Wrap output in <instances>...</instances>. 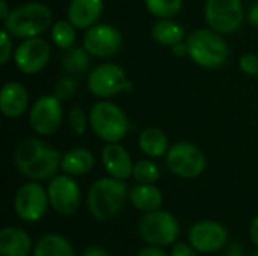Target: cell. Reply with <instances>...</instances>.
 <instances>
[{
    "label": "cell",
    "instance_id": "obj_1",
    "mask_svg": "<svg viewBox=\"0 0 258 256\" xmlns=\"http://www.w3.org/2000/svg\"><path fill=\"white\" fill-rule=\"evenodd\" d=\"M60 163V152L35 137L24 139L15 149V164L18 170L33 181L54 177Z\"/></svg>",
    "mask_w": 258,
    "mask_h": 256
},
{
    "label": "cell",
    "instance_id": "obj_2",
    "mask_svg": "<svg viewBox=\"0 0 258 256\" xmlns=\"http://www.w3.org/2000/svg\"><path fill=\"white\" fill-rule=\"evenodd\" d=\"M127 196L130 195L122 180L100 178L88 192V207L94 219L109 220L121 211Z\"/></svg>",
    "mask_w": 258,
    "mask_h": 256
},
{
    "label": "cell",
    "instance_id": "obj_3",
    "mask_svg": "<svg viewBox=\"0 0 258 256\" xmlns=\"http://www.w3.org/2000/svg\"><path fill=\"white\" fill-rule=\"evenodd\" d=\"M51 18L53 14L47 5L30 2L12 9L3 21V29L15 38H33L48 30Z\"/></svg>",
    "mask_w": 258,
    "mask_h": 256
},
{
    "label": "cell",
    "instance_id": "obj_4",
    "mask_svg": "<svg viewBox=\"0 0 258 256\" xmlns=\"http://www.w3.org/2000/svg\"><path fill=\"white\" fill-rule=\"evenodd\" d=\"M187 56L200 66L218 68L228 59V45L213 29H200L187 36Z\"/></svg>",
    "mask_w": 258,
    "mask_h": 256
},
{
    "label": "cell",
    "instance_id": "obj_5",
    "mask_svg": "<svg viewBox=\"0 0 258 256\" xmlns=\"http://www.w3.org/2000/svg\"><path fill=\"white\" fill-rule=\"evenodd\" d=\"M89 124L95 136L107 143L119 142L130 130V122L124 110L110 101H98L92 106Z\"/></svg>",
    "mask_w": 258,
    "mask_h": 256
},
{
    "label": "cell",
    "instance_id": "obj_6",
    "mask_svg": "<svg viewBox=\"0 0 258 256\" xmlns=\"http://www.w3.org/2000/svg\"><path fill=\"white\" fill-rule=\"evenodd\" d=\"M180 232L177 219L165 210L145 213L139 222V235L153 246L172 244Z\"/></svg>",
    "mask_w": 258,
    "mask_h": 256
},
{
    "label": "cell",
    "instance_id": "obj_7",
    "mask_svg": "<svg viewBox=\"0 0 258 256\" xmlns=\"http://www.w3.org/2000/svg\"><path fill=\"white\" fill-rule=\"evenodd\" d=\"M88 88L91 94L100 98L118 95L133 89L124 69L116 63H101L95 66L88 75Z\"/></svg>",
    "mask_w": 258,
    "mask_h": 256
},
{
    "label": "cell",
    "instance_id": "obj_8",
    "mask_svg": "<svg viewBox=\"0 0 258 256\" xmlns=\"http://www.w3.org/2000/svg\"><path fill=\"white\" fill-rule=\"evenodd\" d=\"M166 164L172 174L181 178H197L204 172L207 160L198 146L181 142L169 148L166 152Z\"/></svg>",
    "mask_w": 258,
    "mask_h": 256
},
{
    "label": "cell",
    "instance_id": "obj_9",
    "mask_svg": "<svg viewBox=\"0 0 258 256\" xmlns=\"http://www.w3.org/2000/svg\"><path fill=\"white\" fill-rule=\"evenodd\" d=\"M206 21L218 33H233L243 21L242 0H207Z\"/></svg>",
    "mask_w": 258,
    "mask_h": 256
},
{
    "label": "cell",
    "instance_id": "obj_10",
    "mask_svg": "<svg viewBox=\"0 0 258 256\" xmlns=\"http://www.w3.org/2000/svg\"><path fill=\"white\" fill-rule=\"evenodd\" d=\"M29 122L35 133L50 136L56 133L62 124V104L56 95H44L38 98L29 113Z\"/></svg>",
    "mask_w": 258,
    "mask_h": 256
},
{
    "label": "cell",
    "instance_id": "obj_11",
    "mask_svg": "<svg viewBox=\"0 0 258 256\" xmlns=\"http://www.w3.org/2000/svg\"><path fill=\"white\" fill-rule=\"evenodd\" d=\"M48 192L38 183L21 186L15 196V213L24 222H38L47 211Z\"/></svg>",
    "mask_w": 258,
    "mask_h": 256
},
{
    "label": "cell",
    "instance_id": "obj_12",
    "mask_svg": "<svg viewBox=\"0 0 258 256\" xmlns=\"http://www.w3.org/2000/svg\"><path fill=\"white\" fill-rule=\"evenodd\" d=\"M122 36L112 24H95L89 27L83 38V47L91 56L109 57L119 51Z\"/></svg>",
    "mask_w": 258,
    "mask_h": 256
},
{
    "label": "cell",
    "instance_id": "obj_13",
    "mask_svg": "<svg viewBox=\"0 0 258 256\" xmlns=\"http://www.w3.org/2000/svg\"><path fill=\"white\" fill-rule=\"evenodd\" d=\"M50 205L62 216H70L77 211L80 205V189L71 175L53 177L48 183Z\"/></svg>",
    "mask_w": 258,
    "mask_h": 256
},
{
    "label": "cell",
    "instance_id": "obj_14",
    "mask_svg": "<svg viewBox=\"0 0 258 256\" xmlns=\"http://www.w3.org/2000/svg\"><path fill=\"white\" fill-rule=\"evenodd\" d=\"M50 59V45L45 39L33 36L26 38L14 53L17 68L24 74L39 72Z\"/></svg>",
    "mask_w": 258,
    "mask_h": 256
},
{
    "label": "cell",
    "instance_id": "obj_15",
    "mask_svg": "<svg viewBox=\"0 0 258 256\" xmlns=\"http://www.w3.org/2000/svg\"><path fill=\"white\" fill-rule=\"evenodd\" d=\"M228 232L227 229L213 220L197 222L189 231V243L197 252L213 253L227 244Z\"/></svg>",
    "mask_w": 258,
    "mask_h": 256
},
{
    "label": "cell",
    "instance_id": "obj_16",
    "mask_svg": "<svg viewBox=\"0 0 258 256\" xmlns=\"http://www.w3.org/2000/svg\"><path fill=\"white\" fill-rule=\"evenodd\" d=\"M101 160L107 174L116 180H127L133 175L135 164L132 163V157L124 146L118 142L107 143L101 152Z\"/></svg>",
    "mask_w": 258,
    "mask_h": 256
},
{
    "label": "cell",
    "instance_id": "obj_17",
    "mask_svg": "<svg viewBox=\"0 0 258 256\" xmlns=\"http://www.w3.org/2000/svg\"><path fill=\"white\" fill-rule=\"evenodd\" d=\"M103 8V0H71L67 15L76 29H89L97 24Z\"/></svg>",
    "mask_w": 258,
    "mask_h": 256
},
{
    "label": "cell",
    "instance_id": "obj_18",
    "mask_svg": "<svg viewBox=\"0 0 258 256\" xmlns=\"http://www.w3.org/2000/svg\"><path fill=\"white\" fill-rule=\"evenodd\" d=\"M29 104V94L21 83L8 81L0 91V110L6 118L21 116Z\"/></svg>",
    "mask_w": 258,
    "mask_h": 256
},
{
    "label": "cell",
    "instance_id": "obj_19",
    "mask_svg": "<svg viewBox=\"0 0 258 256\" xmlns=\"http://www.w3.org/2000/svg\"><path fill=\"white\" fill-rule=\"evenodd\" d=\"M32 247L30 237L20 228H5L0 232V255L27 256Z\"/></svg>",
    "mask_w": 258,
    "mask_h": 256
},
{
    "label": "cell",
    "instance_id": "obj_20",
    "mask_svg": "<svg viewBox=\"0 0 258 256\" xmlns=\"http://www.w3.org/2000/svg\"><path fill=\"white\" fill-rule=\"evenodd\" d=\"M94 164H95V158H94V154L89 149H86V148H73L65 155H62L60 169L67 175L77 177V175L88 174L94 167Z\"/></svg>",
    "mask_w": 258,
    "mask_h": 256
},
{
    "label": "cell",
    "instance_id": "obj_21",
    "mask_svg": "<svg viewBox=\"0 0 258 256\" xmlns=\"http://www.w3.org/2000/svg\"><path fill=\"white\" fill-rule=\"evenodd\" d=\"M132 204L144 213H151L160 208L163 195L154 184H142L139 183L130 192Z\"/></svg>",
    "mask_w": 258,
    "mask_h": 256
},
{
    "label": "cell",
    "instance_id": "obj_22",
    "mask_svg": "<svg viewBox=\"0 0 258 256\" xmlns=\"http://www.w3.org/2000/svg\"><path fill=\"white\" fill-rule=\"evenodd\" d=\"M139 148L141 151L153 158L162 157L169 151V142L166 134L160 128H145L139 136Z\"/></svg>",
    "mask_w": 258,
    "mask_h": 256
},
{
    "label": "cell",
    "instance_id": "obj_23",
    "mask_svg": "<svg viewBox=\"0 0 258 256\" xmlns=\"http://www.w3.org/2000/svg\"><path fill=\"white\" fill-rule=\"evenodd\" d=\"M153 38L162 44V45H171L174 47L175 44L183 42L184 39V29L181 27L180 23L171 20V18H162L153 26Z\"/></svg>",
    "mask_w": 258,
    "mask_h": 256
},
{
    "label": "cell",
    "instance_id": "obj_24",
    "mask_svg": "<svg viewBox=\"0 0 258 256\" xmlns=\"http://www.w3.org/2000/svg\"><path fill=\"white\" fill-rule=\"evenodd\" d=\"M33 256H74L71 244L59 234H47L39 238Z\"/></svg>",
    "mask_w": 258,
    "mask_h": 256
},
{
    "label": "cell",
    "instance_id": "obj_25",
    "mask_svg": "<svg viewBox=\"0 0 258 256\" xmlns=\"http://www.w3.org/2000/svg\"><path fill=\"white\" fill-rule=\"evenodd\" d=\"M89 53L85 47H71L62 56V68L73 75H80L89 68Z\"/></svg>",
    "mask_w": 258,
    "mask_h": 256
},
{
    "label": "cell",
    "instance_id": "obj_26",
    "mask_svg": "<svg viewBox=\"0 0 258 256\" xmlns=\"http://www.w3.org/2000/svg\"><path fill=\"white\" fill-rule=\"evenodd\" d=\"M51 39L59 48L68 50L76 42V27L70 20L56 21L51 26Z\"/></svg>",
    "mask_w": 258,
    "mask_h": 256
},
{
    "label": "cell",
    "instance_id": "obj_27",
    "mask_svg": "<svg viewBox=\"0 0 258 256\" xmlns=\"http://www.w3.org/2000/svg\"><path fill=\"white\" fill-rule=\"evenodd\" d=\"M150 14L159 18H172L180 14L183 0H145Z\"/></svg>",
    "mask_w": 258,
    "mask_h": 256
},
{
    "label": "cell",
    "instance_id": "obj_28",
    "mask_svg": "<svg viewBox=\"0 0 258 256\" xmlns=\"http://www.w3.org/2000/svg\"><path fill=\"white\" fill-rule=\"evenodd\" d=\"M159 166L151 160H141L133 167V178L142 184H153L159 180Z\"/></svg>",
    "mask_w": 258,
    "mask_h": 256
},
{
    "label": "cell",
    "instance_id": "obj_29",
    "mask_svg": "<svg viewBox=\"0 0 258 256\" xmlns=\"http://www.w3.org/2000/svg\"><path fill=\"white\" fill-rule=\"evenodd\" d=\"M77 89V83L73 77H62L56 81L54 84V95L60 100V101H67L70 100Z\"/></svg>",
    "mask_w": 258,
    "mask_h": 256
},
{
    "label": "cell",
    "instance_id": "obj_30",
    "mask_svg": "<svg viewBox=\"0 0 258 256\" xmlns=\"http://www.w3.org/2000/svg\"><path fill=\"white\" fill-rule=\"evenodd\" d=\"M68 122H70V127L73 128V131L76 134H83L85 130H86V115L85 112L82 110L80 106H73L70 113H68Z\"/></svg>",
    "mask_w": 258,
    "mask_h": 256
},
{
    "label": "cell",
    "instance_id": "obj_31",
    "mask_svg": "<svg viewBox=\"0 0 258 256\" xmlns=\"http://www.w3.org/2000/svg\"><path fill=\"white\" fill-rule=\"evenodd\" d=\"M11 57H12V35L6 29H2V32H0V63L6 65Z\"/></svg>",
    "mask_w": 258,
    "mask_h": 256
},
{
    "label": "cell",
    "instance_id": "obj_32",
    "mask_svg": "<svg viewBox=\"0 0 258 256\" xmlns=\"http://www.w3.org/2000/svg\"><path fill=\"white\" fill-rule=\"evenodd\" d=\"M240 69L248 75H258V56L257 54H245L239 62Z\"/></svg>",
    "mask_w": 258,
    "mask_h": 256
},
{
    "label": "cell",
    "instance_id": "obj_33",
    "mask_svg": "<svg viewBox=\"0 0 258 256\" xmlns=\"http://www.w3.org/2000/svg\"><path fill=\"white\" fill-rule=\"evenodd\" d=\"M171 256H197V250L194 249L192 244H186V243H178L174 246Z\"/></svg>",
    "mask_w": 258,
    "mask_h": 256
},
{
    "label": "cell",
    "instance_id": "obj_34",
    "mask_svg": "<svg viewBox=\"0 0 258 256\" xmlns=\"http://www.w3.org/2000/svg\"><path fill=\"white\" fill-rule=\"evenodd\" d=\"M138 256H168L162 249H157L156 246H150V247H145L139 252Z\"/></svg>",
    "mask_w": 258,
    "mask_h": 256
},
{
    "label": "cell",
    "instance_id": "obj_35",
    "mask_svg": "<svg viewBox=\"0 0 258 256\" xmlns=\"http://www.w3.org/2000/svg\"><path fill=\"white\" fill-rule=\"evenodd\" d=\"M248 20L252 26H257L258 27V0L255 3H252L249 6V11H248Z\"/></svg>",
    "mask_w": 258,
    "mask_h": 256
},
{
    "label": "cell",
    "instance_id": "obj_36",
    "mask_svg": "<svg viewBox=\"0 0 258 256\" xmlns=\"http://www.w3.org/2000/svg\"><path fill=\"white\" fill-rule=\"evenodd\" d=\"M82 256H109V253L103 249V247H97V246H91L88 247Z\"/></svg>",
    "mask_w": 258,
    "mask_h": 256
},
{
    "label": "cell",
    "instance_id": "obj_37",
    "mask_svg": "<svg viewBox=\"0 0 258 256\" xmlns=\"http://www.w3.org/2000/svg\"><path fill=\"white\" fill-rule=\"evenodd\" d=\"M249 237H251V241L258 247V216L251 222V226H249Z\"/></svg>",
    "mask_w": 258,
    "mask_h": 256
},
{
    "label": "cell",
    "instance_id": "obj_38",
    "mask_svg": "<svg viewBox=\"0 0 258 256\" xmlns=\"http://www.w3.org/2000/svg\"><path fill=\"white\" fill-rule=\"evenodd\" d=\"M245 255V250H243V247L240 246V244H237V243H234V244H231L230 246V249L227 250V253L225 256H243Z\"/></svg>",
    "mask_w": 258,
    "mask_h": 256
},
{
    "label": "cell",
    "instance_id": "obj_39",
    "mask_svg": "<svg viewBox=\"0 0 258 256\" xmlns=\"http://www.w3.org/2000/svg\"><path fill=\"white\" fill-rule=\"evenodd\" d=\"M172 48H174L172 51H174L175 56H186V54H187V44H186V42L175 44Z\"/></svg>",
    "mask_w": 258,
    "mask_h": 256
},
{
    "label": "cell",
    "instance_id": "obj_40",
    "mask_svg": "<svg viewBox=\"0 0 258 256\" xmlns=\"http://www.w3.org/2000/svg\"><path fill=\"white\" fill-rule=\"evenodd\" d=\"M9 14H11V11L8 9V2L6 0H0V20L5 21Z\"/></svg>",
    "mask_w": 258,
    "mask_h": 256
},
{
    "label": "cell",
    "instance_id": "obj_41",
    "mask_svg": "<svg viewBox=\"0 0 258 256\" xmlns=\"http://www.w3.org/2000/svg\"><path fill=\"white\" fill-rule=\"evenodd\" d=\"M251 256H258V252H255V253H252V255Z\"/></svg>",
    "mask_w": 258,
    "mask_h": 256
}]
</instances>
